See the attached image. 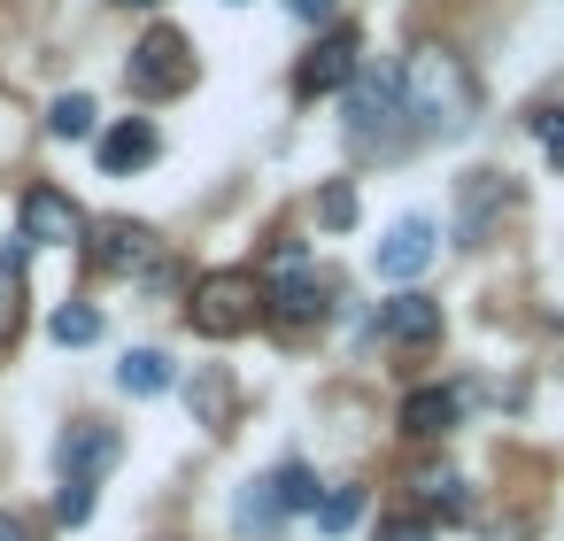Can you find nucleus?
<instances>
[{"label": "nucleus", "instance_id": "cd10ccee", "mask_svg": "<svg viewBox=\"0 0 564 541\" xmlns=\"http://www.w3.org/2000/svg\"><path fill=\"white\" fill-rule=\"evenodd\" d=\"M124 9H163V0H124Z\"/></svg>", "mask_w": 564, "mask_h": 541}, {"label": "nucleus", "instance_id": "bb28decb", "mask_svg": "<svg viewBox=\"0 0 564 541\" xmlns=\"http://www.w3.org/2000/svg\"><path fill=\"white\" fill-rule=\"evenodd\" d=\"M0 541H32V526H24L17 510H0Z\"/></svg>", "mask_w": 564, "mask_h": 541}, {"label": "nucleus", "instance_id": "f03ea898", "mask_svg": "<svg viewBox=\"0 0 564 541\" xmlns=\"http://www.w3.org/2000/svg\"><path fill=\"white\" fill-rule=\"evenodd\" d=\"M340 125H348V140L371 155H394L402 140H417L410 132V109H402V71H356V86L340 94Z\"/></svg>", "mask_w": 564, "mask_h": 541}, {"label": "nucleus", "instance_id": "dca6fc26", "mask_svg": "<svg viewBox=\"0 0 564 541\" xmlns=\"http://www.w3.org/2000/svg\"><path fill=\"white\" fill-rule=\"evenodd\" d=\"M448 425H456V394H448V387H417V394L402 402V433H410V441H441Z\"/></svg>", "mask_w": 564, "mask_h": 541}, {"label": "nucleus", "instance_id": "2eb2a0df", "mask_svg": "<svg viewBox=\"0 0 564 541\" xmlns=\"http://www.w3.org/2000/svg\"><path fill=\"white\" fill-rule=\"evenodd\" d=\"M24 263H32V240L17 232L9 248H0V348H9L17 325H24Z\"/></svg>", "mask_w": 564, "mask_h": 541}, {"label": "nucleus", "instance_id": "aec40b11", "mask_svg": "<svg viewBox=\"0 0 564 541\" xmlns=\"http://www.w3.org/2000/svg\"><path fill=\"white\" fill-rule=\"evenodd\" d=\"M271 479H279V502H286V510H317V502H325V487H317V472H310L302 456H286Z\"/></svg>", "mask_w": 564, "mask_h": 541}, {"label": "nucleus", "instance_id": "a211bd4d", "mask_svg": "<svg viewBox=\"0 0 564 541\" xmlns=\"http://www.w3.org/2000/svg\"><path fill=\"white\" fill-rule=\"evenodd\" d=\"M47 132H55V140H101V125H94V101H86V94H63V101L47 109Z\"/></svg>", "mask_w": 564, "mask_h": 541}, {"label": "nucleus", "instance_id": "7ed1b4c3", "mask_svg": "<svg viewBox=\"0 0 564 541\" xmlns=\"http://www.w3.org/2000/svg\"><path fill=\"white\" fill-rule=\"evenodd\" d=\"M186 317H194L202 340H240V333L263 317V286H256V271H209V279H194Z\"/></svg>", "mask_w": 564, "mask_h": 541}, {"label": "nucleus", "instance_id": "4468645a", "mask_svg": "<svg viewBox=\"0 0 564 541\" xmlns=\"http://www.w3.org/2000/svg\"><path fill=\"white\" fill-rule=\"evenodd\" d=\"M286 518H294V510L279 502V479H271V472H263V479H248V487L232 495V526H240V533H279Z\"/></svg>", "mask_w": 564, "mask_h": 541}, {"label": "nucleus", "instance_id": "a878e982", "mask_svg": "<svg viewBox=\"0 0 564 541\" xmlns=\"http://www.w3.org/2000/svg\"><path fill=\"white\" fill-rule=\"evenodd\" d=\"M286 17H294V24H325V32H333V0H286Z\"/></svg>", "mask_w": 564, "mask_h": 541}, {"label": "nucleus", "instance_id": "ddd939ff", "mask_svg": "<svg viewBox=\"0 0 564 541\" xmlns=\"http://www.w3.org/2000/svg\"><path fill=\"white\" fill-rule=\"evenodd\" d=\"M148 248H155V232L132 225V217L94 225V263H101V271H132V263H148Z\"/></svg>", "mask_w": 564, "mask_h": 541}, {"label": "nucleus", "instance_id": "39448f33", "mask_svg": "<svg viewBox=\"0 0 564 541\" xmlns=\"http://www.w3.org/2000/svg\"><path fill=\"white\" fill-rule=\"evenodd\" d=\"M263 317H279V325H310V317H325V286H317V271H310V256L302 248H279L271 263H263Z\"/></svg>", "mask_w": 564, "mask_h": 541}, {"label": "nucleus", "instance_id": "423d86ee", "mask_svg": "<svg viewBox=\"0 0 564 541\" xmlns=\"http://www.w3.org/2000/svg\"><path fill=\"white\" fill-rule=\"evenodd\" d=\"M433 248H441V225H433L425 209H410V217H394V225L379 232V248H371V271H379V279H394V286H410V279L433 263Z\"/></svg>", "mask_w": 564, "mask_h": 541}, {"label": "nucleus", "instance_id": "c85d7f7f", "mask_svg": "<svg viewBox=\"0 0 564 541\" xmlns=\"http://www.w3.org/2000/svg\"><path fill=\"white\" fill-rule=\"evenodd\" d=\"M232 9H248V0H232Z\"/></svg>", "mask_w": 564, "mask_h": 541}, {"label": "nucleus", "instance_id": "1a4fd4ad", "mask_svg": "<svg viewBox=\"0 0 564 541\" xmlns=\"http://www.w3.org/2000/svg\"><path fill=\"white\" fill-rule=\"evenodd\" d=\"M163 155V132L148 125V117H117L101 140H94V163H101V178H132V171H148Z\"/></svg>", "mask_w": 564, "mask_h": 541}, {"label": "nucleus", "instance_id": "6ab92c4d", "mask_svg": "<svg viewBox=\"0 0 564 541\" xmlns=\"http://www.w3.org/2000/svg\"><path fill=\"white\" fill-rule=\"evenodd\" d=\"M47 333H55L63 348H86V340H101V310H94V302H63V310L47 317Z\"/></svg>", "mask_w": 564, "mask_h": 541}, {"label": "nucleus", "instance_id": "9b49d317", "mask_svg": "<svg viewBox=\"0 0 564 541\" xmlns=\"http://www.w3.org/2000/svg\"><path fill=\"white\" fill-rule=\"evenodd\" d=\"M78 232H86V217H78L70 194H55V186H32L24 194V240L32 248H70Z\"/></svg>", "mask_w": 564, "mask_h": 541}, {"label": "nucleus", "instance_id": "412c9836", "mask_svg": "<svg viewBox=\"0 0 564 541\" xmlns=\"http://www.w3.org/2000/svg\"><path fill=\"white\" fill-rule=\"evenodd\" d=\"M356 518H364V487H333V495L317 502V526H325V533H348Z\"/></svg>", "mask_w": 564, "mask_h": 541}, {"label": "nucleus", "instance_id": "f257e3e1", "mask_svg": "<svg viewBox=\"0 0 564 541\" xmlns=\"http://www.w3.org/2000/svg\"><path fill=\"white\" fill-rule=\"evenodd\" d=\"M402 109H410V132H417V140H456V132H471L479 86H471L464 55L417 47V55L402 63Z\"/></svg>", "mask_w": 564, "mask_h": 541}, {"label": "nucleus", "instance_id": "20e7f679", "mask_svg": "<svg viewBox=\"0 0 564 541\" xmlns=\"http://www.w3.org/2000/svg\"><path fill=\"white\" fill-rule=\"evenodd\" d=\"M124 86H132L140 101H178V94L194 86V40L171 32V24H155V32L124 55Z\"/></svg>", "mask_w": 564, "mask_h": 541}, {"label": "nucleus", "instance_id": "6e6552de", "mask_svg": "<svg viewBox=\"0 0 564 541\" xmlns=\"http://www.w3.org/2000/svg\"><path fill=\"white\" fill-rule=\"evenodd\" d=\"M117 456H124V433L101 425V418H78V425H63V441H55V472H63V479H101Z\"/></svg>", "mask_w": 564, "mask_h": 541}, {"label": "nucleus", "instance_id": "0eeeda50", "mask_svg": "<svg viewBox=\"0 0 564 541\" xmlns=\"http://www.w3.org/2000/svg\"><path fill=\"white\" fill-rule=\"evenodd\" d=\"M356 55H364V47H356V32H348V24H333V32L302 55L294 94H302V101H317V94H348V86H356V71H364Z\"/></svg>", "mask_w": 564, "mask_h": 541}, {"label": "nucleus", "instance_id": "b1692460", "mask_svg": "<svg viewBox=\"0 0 564 541\" xmlns=\"http://www.w3.org/2000/svg\"><path fill=\"white\" fill-rule=\"evenodd\" d=\"M317 217H325L333 232H348V225H356V194H348V186H325V202H317Z\"/></svg>", "mask_w": 564, "mask_h": 541}, {"label": "nucleus", "instance_id": "393cba45", "mask_svg": "<svg viewBox=\"0 0 564 541\" xmlns=\"http://www.w3.org/2000/svg\"><path fill=\"white\" fill-rule=\"evenodd\" d=\"M533 132H541V155L564 171V109H541V117H533Z\"/></svg>", "mask_w": 564, "mask_h": 541}, {"label": "nucleus", "instance_id": "f8f14e48", "mask_svg": "<svg viewBox=\"0 0 564 541\" xmlns=\"http://www.w3.org/2000/svg\"><path fill=\"white\" fill-rule=\"evenodd\" d=\"M379 333H387L394 348H433V340H441V302L402 286L394 302H379Z\"/></svg>", "mask_w": 564, "mask_h": 541}, {"label": "nucleus", "instance_id": "5701e85b", "mask_svg": "<svg viewBox=\"0 0 564 541\" xmlns=\"http://www.w3.org/2000/svg\"><path fill=\"white\" fill-rule=\"evenodd\" d=\"M63 526H86L94 518V479H63V502H55Z\"/></svg>", "mask_w": 564, "mask_h": 541}, {"label": "nucleus", "instance_id": "f3484780", "mask_svg": "<svg viewBox=\"0 0 564 541\" xmlns=\"http://www.w3.org/2000/svg\"><path fill=\"white\" fill-rule=\"evenodd\" d=\"M117 387L124 394H171V356L163 348H124V364H117Z\"/></svg>", "mask_w": 564, "mask_h": 541}, {"label": "nucleus", "instance_id": "4be33fe9", "mask_svg": "<svg viewBox=\"0 0 564 541\" xmlns=\"http://www.w3.org/2000/svg\"><path fill=\"white\" fill-rule=\"evenodd\" d=\"M371 541H433V518H425V510H387V518L371 526Z\"/></svg>", "mask_w": 564, "mask_h": 541}, {"label": "nucleus", "instance_id": "9d476101", "mask_svg": "<svg viewBox=\"0 0 564 541\" xmlns=\"http://www.w3.org/2000/svg\"><path fill=\"white\" fill-rule=\"evenodd\" d=\"M502 202H510L502 171H464V186H456V240L479 248V240L495 232V209H502Z\"/></svg>", "mask_w": 564, "mask_h": 541}]
</instances>
